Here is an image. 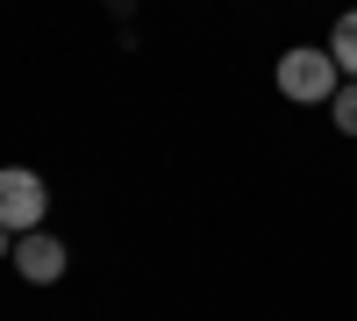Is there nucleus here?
Returning a JSON list of instances; mask_svg holds the SVG:
<instances>
[{"label": "nucleus", "instance_id": "f257e3e1", "mask_svg": "<svg viewBox=\"0 0 357 321\" xmlns=\"http://www.w3.org/2000/svg\"><path fill=\"white\" fill-rule=\"evenodd\" d=\"M272 86L293 100V107H329L336 100V86H343V65L329 57V43H293V50H279V72H272Z\"/></svg>", "mask_w": 357, "mask_h": 321}, {"label": "nucleus", "instance_id": "f03ea898", "mask_svg": "<svg viewBox=\"0 0 357 321\" xmlns=\"http://www.w3.org/2000/svg\"><path fill=\"white\" fill-rule=\"evenodd\" d=\"M43 214H50V186H43L29 164H0V228L29 236Z\"/></svg>", "mask_w": 357, "mask_h": 321}, {"label": "nucleus", "instance_id": "7ed1b4c3", "mask_svg": "<svg viewBox=\"0 0 357 321\" xmlns=\"http://www.w3.org/2000/svg\"><path fill=\"white\" fill-rule=\"evenodd\" d=\"M65 265H72V257H65V243H57L50 228L15 236V272H22L29 285H57V279H65Z\"/></svg>", "mask_w": 357, "mask_h": 321}, {"label": "nucleus", "instance_id": "20e7f679", "mask_svg": "<svg viewBox=\"0 0 357 321\" xmlns=\"http://www.w3.org/2000/svg\"><path fill=\"white\" fill-rule=\"evenodd\" d=\"M329 57L343 65V79H357V8L336 15V29H329Z\"/></svg>", "mask_w": 357, "mask_h": 321}, {"label": "nucleus", "instance_id": "39448f33", "mask_svg": "<svg viewBox=\"0 0 357 321\" xmlns=\"http://www.w3.org/2000/svg\"><path fill=\"white\" fill-rule=\"evenodd\" d=\"M329 114H336V129H343V136H357V79H343V86H336Z\"/></svg>", "mask_w": 357, "mask_h": 321}, {"label": "nucleus", "instance_id": "423d86ee", "mask_svg": "<svg viewBox=\"0 0 357 321\" xmlns=\"http://www.w3.org/2000/svg\"><path fill=\"white\" fill-rule=\"evenodd\" d=\"M0 257H15V228H0Z\"/></svg>", "mask_w": 357, "mask_h": 321}]
</instances>
